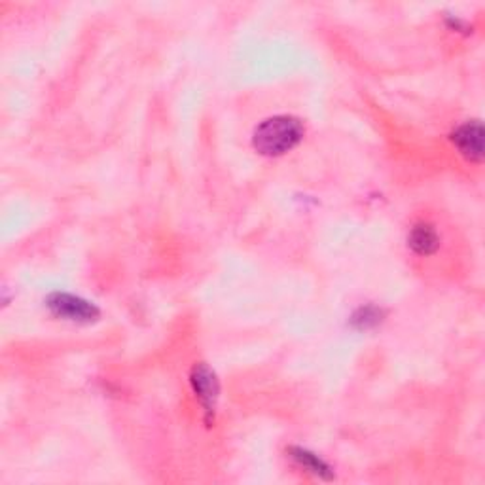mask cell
I'll use <instances>...</instances> for the list:
<instances>
[{"mask_svg": "<svg viewBox=\"0 0 485 485\" xmlns=\"http://www.w3.org/2000/svg\"><path fill=\"white\" fill-rule=\"evenodd\" d=\"M303 123L294 116H273L254 129L253 145L262 156H283L303 138Z\"/></svg>", "mask_w": 485, "mask_h": 485, "instance_id": "obj_1", "label": "cell"}, {"mask_svg": "<svg viewBox=\"0 0 485 485\" xmlns=\"http://www.w3.org/2000/svg\"><path fill=\"white\" fill-rule=\"evenodd\" d=\"M48 308L55 317L73 323H93L99 318V309L93 303L65 293L51 294L48 298Z\"/></svg>", "mask_w": 485, "mask_h": 485, "instance_id": "obj_2", "label": "cell"}, {"mask_svg": "<svg viewBox=\"0 0 485 485\" xmlns=\"http://www.w3.org/2000/svg\"><path fill=\"white\" fill-rule=\"evenodd\" d=\"M192 389L196 393L199 404L205 408V413L209 415V421L215 415L216 410V402H218V395H220V385L216 379V373L207 366V364H196L192 370Z\"/></svg>", "mask_w": 485, "mask_h": 485, "instance_id": "obj_3", "label": "cell"}, {"mask_svg": "<svg viewBox=\"0 0 485 485\" xmlns=\"http://www.w3.org/2000/svg\"><path fill=\"white\" fill-rule=\"evenodd\" d=\"M451 141L466 160L481 161V158H483V128L478 120L466 121L461 128H457L451 137Z\"/></svg>", "mask_w": 485, "mask_h": 485, "instance_id": "obj_4", "label": "cell"}, {"mask_svg": "<svg viewBox=\"0 0 485 485\" xmlns=\"http://www.w3.org/2000/svg\"><path fill=\"white\" fill-rule=\"evenodd\" d=\"M408 245L415 254L431 256L438 251L440 238L431 224H418L411 228L408 235Z\"/></svg>", "mask_w": 485, "mask_h": 485, "instance_id": "obj_5", "label": "cell"}, {"mask_svg": "<svg viewBox=\"0 0 485 485\" xmlns=\"http://www.w3.org/2000/svg\"><path fill=\"white\" fill-rule=\"evenodd\" d=\"M290 453H293V457H294V459H296L301 466H306L308 470H311L313 474L321 476V478H326V480L332 478L330 466H328L325 461L318 459L317 455H313V453H309V451H306V450H300V448H293V450H290Z\"/></svg>", "mask_w": 485, "mask_h": 485, "instance_id": "obj_6", "label": "cell"}, {"mask_svg": "<svg viewBox=\"0 0 485 485\" xmlns=\"http://www.w3.org/2000/svg\"><path fill=\"white\" fill-rule=\"evenodd\" d=\"M360 315H363V318H355V323L360 326V328H368V326H373L379 323V313L376 308H366V309H360Z\"/></svg>", "mask_w": 485, "mask_h": 485, "instance_id": "obj_7", "label": "cell"}]
</instances>
